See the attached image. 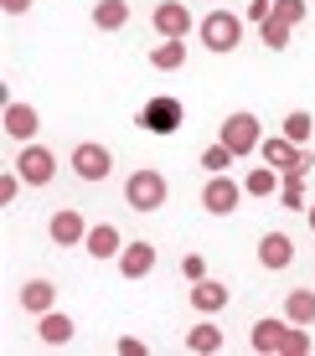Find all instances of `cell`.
<instances>
[{
	"instance_id": "cell-10",
	"label": "cell",
	"mask_w": 315,
	"mask_h": 356,
	"mask_svg": "<svg viewBox=\"0 0 315 356\" xmlns=\"http://www.w3.org/2000/svg\"><path fill=\"white\" fill-rule=\"evenodd\" d=\"M47 232H52L57 248H83V238H88V222H83L78 207H57L52 222H47Z\"/></svg>"
},
{
	"instance_id": "cell-13",
	"label": "cell",
	"mask_w": 315,
	"mask_h": 356,
	"mask_svg": "<svg viewBox=\"0 0 315 356\" xmlns=\"http://www.w3.org/2000/svg\"><path fill=\"white\" fill-rule=\"evenodd\" d=\"M83 248H88V259H119L124 253V238H119V227L114 222H93L88 227V238H83Z\"/></svg>"
},
{
	"instance_id": "cell-28",
	"label": "cell",
	"mask_w": 315,
	"mask_h": 356,
	"mask_svg": "<svg viewBox=\"0 0 315 356\" xmlns=\"http://www.w3.org/2000/svg\"><path fill=\"white\" fill-rule=\"evenodd\" d=\"M305 16H310V0H274V21H284V26H300Z\"/></svg>"
},
{
	"instance_id": "cell-3",
	"label": "cell",
	"mask_w": 315,
	"mask_h": 356,
	"mask_svg": "<svg viewBox=\"0 0 315 356\" xmlns=\"http://www.w3.org/2000/svg\"><path fill=\"white\" fill-rule=\"evenodd\" d=\"M165 191H171V186H165V176H161L155 165H140L135 176L124 181V202L135 207V212H161V207H165Z\"/></svg>"
},
{
	"instance_id": "cell-22",
	"label": "cell",
	"mask_w": 315,
	"mask_h": 356,
	"mask_svg": "<svg viewBox=\"0 0 315 356\" xmlns=\"http://www.w3.org/2000/svg\"><path fill=\"white\" fill-rule=\"evenodd\" d=\"M93 26L99 31H124L129 26V0H99V6H93Z\"/></svg>"
},
{
	"instance_id": "cell-1",
	"label": "cell",
	"mask_w": 315,
	"mask_h": 356,
	"mask_svg": "<svg viewBox=\"0 0 315 356\" xmlns=\"http://www.w3.org/2000/svg\"><path fill=\"white\" fill-rule=\"evenodd\" d=\"M248 346L264 351V356H310V330L295 325V321H259Z\"/></svg>"
},
{
	"instance_id": "cell-31",
	"label": "cell",
	"mask_w": 315,
	"mask_h": 356,
	"mask_svg": "<svg viewBox=\"0 0 315 356\" xmlns=\"http://www.w3.org/2000/svg\"><path fill=\"white\" fill-rule=\"evenodd\" d=\"M114 351H119V356H150V346H145V341H135V336L114 341Z\"/></svg>"
},
{
	"instance_id": "cell-29",
	"label": "cell",
	"mask_w": 315,
	"mask_h": 356,
	"mask_svg": "<svg viewBox=\"0 0 315 356\" xmlns=\"http://www.w3.org/2000/svg\"><path fill=\"white\" fill-rule=\"evenodd\" d=\"M26 186V181H21V170H6V176H0V207H10L16 202V191Z\"/></svg>"
},
{
	"instance_id": "cell-21",
	"label": "cell",
	"mask_w": 315,
	"mask_h": 356,
	"mask_svg": "<svg viewBox=\"0 0 315 356\" xmlns=\"http://www.w3.org/2000/svg\"><path fill=\"white\" fill-rule=\"evenodd\" d=\"M284 321H295V325H315V289H289L284 294Z\"/></svg>"
},
{
	"instance_id": "cell-23",
	"label": "cell",
	"mask_w": 315,
	"mask_h": 356,
	"mask_svg": "<svg viewBox=\"0 0 315 356\" xmlns=\"http://www.w3.org/2000/svg\"><path fill=\"white\" fill-rule=\"evenodd\" d=\"M280 207H284V212H305V170H284Z\"/></svg>"
},
{
	"instance_id": "cell-26",
	"label": "cell",
	"mask_w": 315,
	"mask_h": 356,
	"mask_svg": "<svg viewBox=\"0 0 315 356\" xmlns=\"http://www.w3.org/2000/svg\"><path fill=\"white\" fill-rule=\"evenodd\" d=\"M310 129H315V119H310V108H295V114H284V140H295V145H305V140H310Z\"/></svg>"
},
{
	"instance_id": "cell-25",
	"label": "cell",
	"mask_w": 315,
	"mask_h": 356,
	"mask_svg": "<svg viewBox=\"0 0 315 356\" xmlns=\"http://www.w3.org/2000/svg\"><path fill=\"white\" fill-rule=\"evenodd\" d=\"M233 161H238V155L227 150L223 140H217V145H207V150H202V170H207V176H223V170L233 165Z\"/></svg>"
},
{
	"instance_id": "cell-33",
	"label": "cell",
	"mask_w": 315,
	"mask_h": 356,
	"mask_svg": "<svg viewBox=\"0 0 315 356\" xmlns=\"http://www.w3.org/2000/svg\"><path fill=\"white\" fill-rule=\"evenodd\" d=\"M0 10H6V16H26L31 0H0Z\"/></svg>"
},
{
	"instance_id": "cell-2",
	"label": "cell",
	"mask_w": 315,
	"mask_h": 356,
	"mask_svg": "<svg viewBox=\"0 0 315 356\" xmlns=\"http://www.w3.org/2000/svg\"><path fill=\"white\" fill-rule=\"evenodd\" d=\"M135 124L145 134H161V140H165V134H176L181 124H186V108H181V98H171V93H155V98H145Z\"/></svg>"
},
{
	"instance_id": "cell-14",
	"label": "cell",
	"mask_w": 315,
	"mask_h": 356,
	"mask_svg": "<svg viewBox=\"0 0 315 356\" xmlns=\"http://www.w3.org/2000/svg\"><path fill=\"white\" fill-rule=\"evenodd\" d=\"M186 300H191V310H197V315H217V310H227V284H217V279H197V284L186 289Z\"/></svg>"
},
{
	"instance_id": "cell-18",
	"label": "cell",
	"mask_w": 315,
	"mask_h": 356,
	"mask_svg": "<svg viewBox=\"0 0 315 356\" xmlns=\"http://www.w3.org/2000/svg\"><path fill=\"white\" fill-rule=\"evenodd\" d=\"M52 305H57L52 279H31V284H21V310H26V315H47Z\"/></svg>"
},
{
	"instance_id": "cell-20",
	"label": "cell",
	"mask_w": 315,
	"mask_h": 356,
	"mask_svg": "<svg viewBox=\"0 0 315 356\" xmlns=\"http://www.w3.org/2000/svg\"><path fill=\"white\" fill-rule=\"evenodd\" d=\"M186 351L191 356H217V351H223V330H217L212 321H197L186 330Z\"/></svg>"
},
{
	"instance_id": "cell-34",
	"label": "cell",
	"mask_w": 315,
	"mask_h": 356,
	"mask_svg": "<svg viewBox=\"0 0 315 356\" xmlns=\"http://www.w3.org/2000/svg\"><path fill=\"white\" fill-rule=\"evenodd\" d=\"M305 212H310V232H315V202H310V207H305Z\"/></svg>"
},
{
	"instance_id": "cell-32",
	"label": "cell",
	"mask_w": 315,
	"mask_h": 356,
	"mask_svg": "<svg viewBox=\"0 0 315 356\" xmlns=\"http://www.w3.org/2000/svg\"><path fill=\"white\" fill-rule=\"evenodd\" d=\"M269 16H274V0H248V21H259V26H264Z\"/></svg>"
},
{
	"instance_id": "cell-16",
	"label": "cell",
	"mask_w": 315,
	"mask_h": 356,
	"mask_svg": "<svg viewBox=\"0 0 315 356\" xmlns=\"http://www.w3.org/2000/svg\"><path fill=\"white\" fill-rule=\"evenodd\" d=\"M150 268H155V248H150V243H124V253H119V274H124V279H145V274H150Z\"/></svg>"
},
{
	"instance_id": "cell-4",
	"label": "cell",
	"mask_w": 315,
	"mask_h": 356,
	"mask_svg": "<svg viewBox=\"0 0 315 356\" xmlns=\"http://www.w3.org/2000/svg\"><path fill=\"white\" fill-rule=\"evenodd\" d=\"M197 31H202V47H207V52H233V47L243 42V21H238L233 10H207Z\"/></svg>"
},
{
	"instance_id": "cell-7",
	"label": "cell",
	"mask_w": 315,
	"mask_h": 356,
	"mask_svg": "<svg viewBox=\"0 0 315 356\" xmlns=\"http://www.w3.org/2000/svg\"><path fill=\"white\" fill-rule=\"evenodd\" d=\"M243 181H233L223 170V176H207V186H202V207H207L212 217H227V212H238V202H243Z\"/></svg>"
},
{
	"instance_id": "cell-6",
	"label": "cell",
	"mask_w": 315,
	"mask_h": 356,
	"mask_svg": "<svg viewBox=\"0 0 315 356\" xmlns=\"http://www.w3.org/2000/svg\"><path fill=\"white\" fill-rule=\"evenodd\" d=\"M67 165H72V176H78V181H108L114 155H108V145H99V140H83V145H72Z\"/></svg>"
},
{
	"instance_id": "cell-15",
	"label": "cell",
	"mask_w": 315,
	"mask_h": 356,
	"mask_svg": "<svg viewBox=\"0 0 315 356\" xmlns=\"http://www.w3.org/2000/svg\"><path fill=\"white\" fill-rule=\"evenodd\" d=\"M36 129H42V119H36L31 104H6V134H10L16 145H31Z\"/></svg>"
},
{
	"instance_id": "cell-19",
	"label": "cell",
	"mask_w": 315,
	"mask_h": 356,
	"mask_svg": "<svg viewBox=\"0 0 315 356\" xmlns=\"http://www.w3.org/2000/svg\"><path fill=\"white\" fill-rule=\"evenodd\" d=\"M280 186H284V176H280L274 165H253L248 176H243V191H248V196H259V202L280 196Z\"/></svg>"
},
{
	"instance_id": "cell-11",
	"label": "cell",
	"mask_w": 315,
	"mask_h": 356,
	"mask_svg": "<svg viewBox=\"0 0 315 356\" xmlns=\"http://www.w3.org/2000/svg\"><path fill=\"white\" fill-rule=\"evenodd\" d=\"M150 21H155V31H161L165 42H181V36L191 31V10H186V0H161Z\"/></svg>"
},
{
	"instance_id": "cell-27",
	"label": "cell",
	"mask_w": 315,
	"mask_h": 356,
	"mask_svg": "<svg viewBox=\"0 0 315 356\" xmlns=\"http://www.w3.org/2000/svg\"><path fill=\"white\" fill-rule=\"evenodd\" d=\"M289 31H295V26H284V21H264V26H259V36H264V47H269V52H284V47H289Z\"/></svg>"
},
{
	"instance_id": "cell-9",
	"label": "cell",
	"mask_w": 315,
	"mask_h": 356,
	"mask_svg": "<svg viewBox=\"0 0 315 356\" xmlns=\"http://www.w3.org/2000/svg\"><path fill=\"white\" fill-rule=\"evenodd\" d=\"M259 155H264V165H274L280 176H284V170H305V176H310V155L300 150L295 140H284V134H269V140L259 145Z\"/></svg>"
},
{
	"instance_id": "cell-8",
	"label": "cell",
	"mask_w": 315,
	"mask_h": 356,
	"mask_svg": "<svg viewBox=\"0 0 315 356\" xmlns=\"http://www.w3.org/2000/svg\"><path fill=\"white\" fill-rule=\"evenodd\" d=\"M16 170H21V181L26 186H47V181L57 176V155L47 150V145H21V155H16Z\"/></svg>"
},
{
	"instance_id": "cell-17",
	"label": "cell",
	"mask_w": 315,
	"mask_h": 356,
	"mask_svg": "<svg viewBox=\"0 0 315 356\" xmlns=\"http://www.w3.org/2000/svg\"><path fill=\"white\" fill-rule=\"evenodd\" d=\"M36 336H42V346H67L72 341V315H63V310L36 315Z\"/></svg>"
},
{
	"instance_id": "cell-12",
	"label": "cell",
	"mask_w": 315,
	"mask_h": 356,
	"mask_svg": "<svg viewBox=\"0 0 315 356\" xmlns=\"http://www.w3.org/2000/svg\"><path fill=\"white\" fill-rule=\"evenodd\" d=\"M259 264L269 268V274H280V268L295 264V243H289V232H264V238H259Z\"/></svg>"
},
{
	"instance_id": "cell-30",
	"label": "cell",
	"mask_w": 315,
	"mask_h": 356,
	"mask_svg": "<svg viewBox=\"0 0 315 356\" xmlns=\"http://www.w3.org/2000/svg\"><path fill=\"white\" fill-rule=\"evenodd\" d=\"M181 274H186L191 284H197V279H207V259H202V253H186V259H181Z\"/></svg>"
},
{
	"instance_id": "cell-24",
	"label": "cell",
	"mask_w": 315,
	"mask_h": 356,
	"mask_svg": "<svg viewBox=\"0 0 315 356\" xmlns=\"http://www.w3.org/2000/svg\"><path fill=\"white\" fill-rule=\"evenodd\" d=\"M181 63H186V36H181V42H161V47L150 52V67H155V72H176Z\"/></svg>"
},
{
	"instance_id": "cell-5",
	"label": "cell",
	"mask_w": 315,
	"mask_h": 356,
	"mask_svg": "<svg viewBox=\"0 0 315 356\" xmlns=\"http://www.w3.org/2000/svg\"><path fill=\"white\" fill-rule=\"evenodd\" d=\"M217 140L227 145L233 155H253L264 145V129H259V114H248V108H238V114H227L223 119V134Z\"/></svg>"
}]
</instances>
